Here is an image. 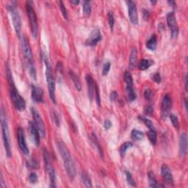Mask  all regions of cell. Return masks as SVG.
<instances>
[{
  "label": "cell",
  "mask_w": 188,
  "mask_h": 188,
  "mask_svg": "<svg viewBox=\"0 0 188 188\" xmlns=\"http://www.w3.org/2000/svg\"><path fill=\"white\" fill-rule=\"evenodd\" d=\"M168 3L170 5H173V6H175L176 5V2L174 1H168Z\"/></svg>",
  "instance_id": "53"
},
{
  "label": "cell",
  "mask_w": 188,
  "mask_h": 188,
  "mask_svg": "<svg viewBox=\"0 0 188 188\" xmlns=\"http://www.w3.org/2000/svg\"><path fill=\"white\" fill-rule=\"evenodd\" d=\"M151 61L149 60L143 59L139 63L138 68L141 70H144L147 69V68H149V66H151Z\"/></svg>",
  "instance_id": "29"
},
{
  "label": "cell",
  "mask_w": 188,
  "mask_h": 188,
  "mask_svg": "<svg viewBox=\"0 0 188 188\" xmlns=\"http://www.w3.org/2000/svg\"><path fill=\"white\" fill-rule=\"evenodd\" d=\"M184 83H185V90H187V76L185 75L184 76Z\"/></svg>",
  "instance_id": "51"
},
{
  "label": "cell",
  "mask_w": 188,
  "mask_h": 188,
  "mask_svg": "<svg viewBox=\"0 0 188 188\" xmlns=\"http://www.w3.org/2000/svg\"><path fill=\"white\" fill-rule=\"evenodd\" d=\"M57 147H58L60 156L62 157L67 174L70 180H73L76 176V167L69 150L68 149L67 146L63 143L62 141H59L57 143Z\"/></svg>",
  "instance_id": "2"
},
{
  "label": "cell",
  "mask_w": 188,
  "mask_h": 188,
  "mask_svg": "<svg viewBox=\"0 0 188 188\" xmlns=\"http://www.w3.org/2000/svg\"><path fill=\"white\" fill-rule=\"evenodd\" d=\"M169 117L173 126L176 128V129H179V122L178 117L176 115H174V114H171V115H169Z\"/></svg>",
  "instance_id": "35"
},
{
  "label": "cell",
  "mask_w": 188,
  "mask_h": 188,
  "mask_svg": "<svg viewBox=\"0 0 188 188\" xmlns=\"http://www.w3.org/2000/svg\"><path fill=\"white\" fill-rule=\"evenodd\" d=\"M8 10L10 13V16H11L12 21H13V24L15 31L16 32V34H17V35L20 36V34H21V17H20L19 10H18L17 8L16 7V5H14L13 4L9 5Z\"/></svg>",
  "instance_id": "7"
},
{
  "label": "cell",
  "mask_w": 188,
  "mask_h": 188,
  "mask_svg": "<svg viewBox=\"0 0 188 188\" xmlns=\"http://www.w3.org/2000/svg\"><path fill=\"white\" fill-rule=\"evenodd\" d=\"M31 111L32 117H33L34 124H35L36 127L38 129L41 136L44 137L45 135H46V128H45V124L42 118H41V115H40L39 112L36 109H35V108H32Z\"/></svg>",
  "instance_id": "8"
},
{
  "label": "cell",
  "mask_w": 188,
  "mask_h": 188,
  "mask_svg": "<svg viewBox=\"0 0 188 188\" xmlns=\"http://www.w3.org/2000/svg\"><path fill=\"white\" fill-rule=\"evenodd\" d=\"M29 179H30V182H31L32 184H35L37 183L38 182V176L37 174L35 173L32 172L29 176Z\"/></svg>",
  "instance_id": "42"
},
{
  "label": "cell",
  "mask_w": 188,
  "mask_h": 188,
  "mask_svg": "<svg viewBox=\"0 0 188 188\" xmlns=\"http://www.w3.org/2000/svg\"><path fill=\"white\" fill-rule=\"evenodd\" d=\"M151 2L152 3V4H155V3H156V2H155V1H154V2L153 1H151Z\"/></svg>",
  "instance_id": "54"
},
{
  "label": "cell",
  "mask_w": 188,
  "mask_h": 188,
  "mask_svg": "<svg viewBox=\"0 0 188 188\" xmlns=\"http://www.w3.org/2000/svg\"><path fill=\"white\" fill-rule=\"evenodd\" d=\"M85 79L88 85V96H89L90 100L92 101L93 99L94 93H95V83H94L93 79L92 76L90 74H86Z\"/></svg>",
  "instance_id": "19"
},
{
  "label": "cell",
  "mask_w": 188,
  "mask_h": 188,
  "mask_svg": "<svg viewBox=\"0 0 188 188\" xmlns=\"http://www.w3.org/2000/svg\"><path fill=\"white\" fill-rule=\"evenodd\" d=\"M118 97V93L115 90H113V91L111 92V93H110V101L111 102H113V101H115V99H117Z\"/></svg>",
  "instance_id": "46"
},
{
  "label": "cell",
  "mask_w": 188,
  "mask_h": 188,
  "mask_svg": "<svg viewBox=\"0 0 188 188\" xmlns=\"http://www.w3.org/2000/svg\"><path fill=\"white\" fill-rule=\"evenodd\" d=\"M126 177L128 183H129L130 185L132 186V187H135V186H136V182H135V180L134 179L132 175L131 174V173L126 171Z\"/></svg>",
  "instance_id": "36"
},
{
  "label": "cell",
  "mask_w": 188,
  "mask_h": 188,
  "mask_svg": "<svg viewBox=\"0 0 188 188\" xmlns=\"http://www.w3.org/2000/svg\"><path fill=\"white\" fill-rule=\"evenodd\" d=\"M124 80H125L126 85L133 86V79L130 72L129 71L125 72V74H124Z\"/></svg>",
  "instance_id": "34"
},
{
  "label": "cell",
  "mask_w": 188,
  "mask_h": 188,
  "mask_svg": "<svg viewBox=\"0 0 188 188\" xmlns=\"http://www.w3.org/2000/svg\"><path fill=\"white\" fill-rule=\"evenodd\" d=\"M143 18L145 20H147L148 19H149V10H146V9H143Z\"/></svg>",
  "instance_id": "49"
},
{
  "label": "cell",
  "mask_w": 188,
  "mask_h": 188,
  "mask_svg": "<svg viewBox=\"0 0 188 188\" xmlns=\"http://www.w3.org/2000/svg\"><path fill=\"white\" fill-rule=\"evenodd\" d=\"M29 129L30 131V135H31L32 140L34 144L36 146H38L40 145V135H41L34 122L30 121L29 123Z\"/></svg>",
  "instance_id": "16"
},
{
  "label": "cell",
  "mask_w": 188,
  "mask_h": 188,
  "mask_svg": "<svg viewBox=\"0 0 188 188\" xmlns=\"http://www.w3.org/2000/svg\"><path fill=\"white\" fill-rule=\"evenodd\" d=\"M31 96L33 102H43V90L38 86L32 85H31Z\"/></svg>",
  "instance_id": "15"
},
{
  "label": "cell",
  "mask_w": 188,
  "mask_h": 188,
  "mask_svg": "<svg viewBox=\"0 0 188 188\" xmlns=\"http://www.w3.org/2000/svg\"><path fill=\"white\" fill-rule=\"evenodd\" d=\"M139 119H140L141 121L143 122L144 124H145V125L147 126L149 129H154V124L152 121H151L150 119L144 116H139Z\"/></svg>",
  "instance_id": "33"
},
{
  "label": "cell",
  "mask_w": 188,
  "mask_h": 188,
  "mask_svg": "<svg viewBox=\"0 0 188 188\" xmlns=\"http://www.w3.org/2000/svg\"><path fill=\"white\" fill-rule=\"evenodd\" d=\"M95 93H96V99L97 104H98L99 107H101L100 93H99V89L97 84H95Z\"/></svg>",
  "instance_id": "40"
},
{
  "label": "cell",
  "mask_w": 188,
  "mask_h": 188,
  "mask_svg": "<svg viewBox=\"0 0 188 188\" xmlns=\"http://www.w3.org/2000/svg\"><path fill=\"white\" fill-rule=\"evenodd\" d=\"M21 46H22V52L24 56V58L26 59L27 62H30V61H33V57H32V51L31 46H30V43L27 38L26 36L24 35L22 37V41H21Z\"/></svg>",
  "instance_id": "11"
},
{
  "label": "cell",
  "mask_w": 188,
  "mask_h": 188,
  "mask_svg": "<svg viewBox=\"0 0 188 188\" xmlns=\"http://www.w3.org/2000/svg\"><path fill=\"white\" fill-rule=\"evenodd\" d=\"M102 40V34H101L100 30L98 28H96L92 30L90 32L89 37L87 39L86 43L87 45L90 46H94Z\"/></svg>",
  "instance_id": "12"
},
{
  "label": "cell",
  "mask_w": 188,
  "mask_h": 188,
  "mask_svg": "<svg viewBox=\"0 0 188 188\" xmlns=\"http://www.w3.org/2000/svg\"><path fill=\"white\" fill-rule=\"evenodd\" d=\"M132 146H133V144L132 142L124 143L121 146L120 150H119V152H120L121 156L122 157H124V156H125L126 151H127L128 149H131V148L132 147Z\"/></svg>",
  "instance_id": "27"
},
{
  "label": "cell",
  "mask_w": 188,
  "mask_h": 188,
  "mask_svg": "<svg viewBox=\"0 0 188 188\" xmlns=\"http://www.w3.org/2000/svg\"><path fill=\"white\" fill-rule=\"evenodd\" d=\"M27 166L29 168L32 169H37L39 166L38 162L35 160V159H31V160L27 161Z\"/></svg>",
  "instance_id": "38"
},
{
  "label": "cell",
  "mask_w": 188,
  "mask_h": 188,
  "mask_svg": "<svg viewBox=\"0 0 188 188\" xmlns=\"http://www.w3.org/2000/svg\"><path fill=\"white\" fill-rule=\"evenodd\" d=\"M153 79L154 81L155 82L157 83H160L161 82V77H160V74L159 73V72H157V73H155L154 74L153 76Z\"/></svg>",
  "instance_id": "45"
},
{
  "label": "cell",
  "mask_w": 188,
  "mask_h": 188,
  "mask_svg": "<svg viewBox=\"0 0 188 188\" xmlns=\"http://www.w3.org/2000/svg\"><path fill=\"white\" fill-rule=\"evenodd\" d=\"M137 58V49L135 47H133L132 49L131 54L129 56V67L131 68H132L134 66H135V63H136Z\"/></svg>",
  "instance_id": "24"
},
{
  "label": "cell",
  "mask_w": 188,
  "mask_h": 188,
  "mask_svg": "<svg viewBox=\"0 0 188 188\" xmlns=\"http://www.w3.org/2000/svg\"><path fill=\"white\" fill-rule=\"evenodd\" d=\"M148 178H149L150 187H164L163 185H161V184H158L156 177H155L154 174L153 172H149V174H148Z\"/></svg>",
  "instance_id": "23"
},
{
  "label": "cell",
  "mask_w": 188,
  "mask_h": 188,
  "mask_svg": "<svg viewBox=\"0 0 188 188\" xmlns=\"http://www.w3.org/2000/svg\"><path fill=\"white\" fill-rule=\"evenodd\" d=\"M69 75H70V77L72 79V81H73L74 84L77 90H78L79 91H80L81 88H82V85H81V82H80V80H79L78 76L74 72L71 70H69Z\"/></svg>",
  "instance_id": "22"
},
{
  "label": "cell",
  "mask_w": 188,
  "mask_h": 188,
  "mask_svg": "<svg viewBox=\"0 0 188 188\" xmlns=\"http://www.w3.org/2000/svg\"><path fill=\"white\" fill-rule=\"evenodd\" d=\"M167 23L171 32V36H172L173 38H176L179 34V27L177 26L176 16H175V13L173 11H171L168 13Z\"/></svg>",
  "instance_id": "9"
},
{
  "label": "cell",
  "mask_w": 188,
  "mask_h": 188,
  "mask_svg": "<svg viewBox=\"0 0 188 188\" xmlns=\"http://www.w3.org/2000/svg\"><path fill=\"white\" fill-rule=\"evenodd\" d=\"M5 69H6V76L8 79L9 87H10V96L11 101L16 110L19 111H23L26 108V102L24 98L20 95L19 91L16 89V87L14 84V80L13 78L12 72L10 70V66L8 63H5Z\"/></svg>",
  "instance_id": "1"
},
{
  "label": "cell",
  "mask_w": 188,
  "mask_h": 188,
  "mask_svg": "<svg viewBox=\"0 0 188 188\" xmlns=\"http://www.w3.org/2000/svg\"><path fill=\"white\" fill-rule=\"evenodd\" d=\"M112 126V122L110 120H106L104 121V127L105 129H109L110 127Z\"/></svg>",
  "instance_id": "48"
},
{
  "label": "cell",
  "mask_w": 188,
  "mask_h": 188,
  "mask_svg": "<svg viewBox=\"0 0 188 188\" xmlns=\"http://www.w3.org/2000/svg\"><path fill=\"white\" fill-rule=\"evenodd\" d=\"M152 113H153V108L151 106L149 105L145 108V113L146 115H151Z\"/></svg>",
  "instance_id": "47"
},
{
  "label": "cell",
  "mask_w": 188,
  "mask_h": 188,
  "mask_svg": "<svg viewBox=\"0 0 188 188\" xmlns=\"http://www.w3.org/2000/svg\"><path fill=\"white\" fill-rule=\"evenodd\" d=\"M131 137L134 140H141L143 139L144 133L137 129H133L131 132Z\"/></svg>",
  "instance_id": "26"
},
{
  "label": "cell",
  "mask_w": 188,
  "mask_h": 188,
  "mask_svg": "<svg viewBox=\"0 0 188 188\" xmlns=\"http://www.w3.org/2000/svg\"><path fill=\"white\" fill-rule=\"evenodd\" d=\"M161 173H162V176L163 177L164 180L168 184H171L173 183L172 173H171V169L169 168V167L167 164H162V167H161Z\"/></svg>",
  "instance_id": "18"
},
{
  "label": "cell",
  "mask_w": 188,
  "mask_h": 188,
  "mask_svg": "<svg viewBox=\"0 0 188 188\" xmlns=\"http://www.w3.org/2000/svg\"><path fill=\"white\" fill-rule=\"evenodd\" d=\"M126 94H127V98L129 102H134L136 99V94L134 90L133 86H126Z\"/></svg>",
  "instance_id": "25"
},
{
  "label": "cell",
  "mask_w": 188,
  "mask_h": 188,
  "mask_svg": "<svg viewBox=\"0 0 188 188\" xmlns=\"http://www.w3.org/2000/svg\"><path fill=\"white\" fill-rule=\"evenodd\" d=\"M171 106H172V100H171V96L168 93L165 94L164 96L163 99L162 101V116L163 118L167 117L168 115L170 110L171 109Z\"/></svg>",
  "instance_id": "14"
},
{
  "label": "cell",
  "mask_w": 188,
  "mask_h": 188,
  "mask_svg": "<svg viewBox=\"0 0 188 188\" xmlns=\"http://www.w3.org/2000/svg\"><path fill=\"white\" fill-rule=\"evenodd\" d=\"M44 63L46 65V79L47 85H48L49 93V97L52 102L54 104H56V96H55V80L54 78L53 73H52V68L50 65L49 61L47 57H44Z\"/></svg>",
  "instance_id": "4"
},
{
  "label": "cell",
  "mask_w": 188,
  "mask_h": 188,
  "mask_svg": "<svg viewBox=\"0 0 188 188\" xmlns=\"http://www.w3.org/2000/svg\"><path fill=\"white\" fill-rule=\"evenodd\" d=\"M59 6H60V11L61 13H62L63 17H64L66 19H68V13H67V10H66V7H65V5L64 4H63V2L62 1L59 2Z\"/></svg>",
  "instance_id": "39"
},
{
  "label": "cell",
  "mask_w": 188,
  "mask_h": 188,
  "mask_svg": "<svg viewBox=\"0 0 188 188\" xmlns=\"http://www.w3.org/2000/svg\"><path fill=\"white\" fill-rule=\"evenodd\" d=\"M83 12L86 16H89L91 13V5L89 1L83 2Z\"/></svg>",
  "instance_id": "30"
},
{
  "label": "cell",
  "mask_w": 188,
  "mask_h": 188,
  "mask_svg": "<svg viewBox=\"0 0 188 188\" xmlns=\"http://www.w3.org/2000/svg\"><path fill=\"white\" fill-rule=\"evenodd\" d=\"M0 184H1V187L2 188H5L7 187L6 186V184L5 183V181H4V179H3V176H1V179H0Z\"/></svg>",
  "instance_id": "50"
},
{
  "label": "cell",
  "mask_w": 188,
  "mask_h": 188,
  "mask_svg": "<svg viewBox=\"0 0 188 188\" xmlns=\"http://www.w3.org/2000/svg\"><path fill=\"white\" fill-rule=\"evenodd\" d=\"M18 135V141H19V148L21 149V151L24 154L27 155L29 154V149L27 147L26 143V138H25V135H24V131L22 128L19 127L18 129L17 132Z\"/></svg>",
  "instance_id": "13"
},
{
  "label": "cell",
  "mask_w": 188,
  "mask_h": 188,
  "mask_svg": "<svg viewBox=\"0 0 188 188\" xmlns=\"http://www.w3.org/2000/svg\"><path fill=\"white\" fill-rule=\"evenodd\" d=\"M148 137H149V139L150 140V142L153 144V145H155L157 143V132H155L154 129H149V132H148Z\"/></svg>",
  "instance_id": "32"
},
{
  "label": "cell",
  "mask_w": 188,
  "mask_h": 188,
  "mask_svg": "<svg viewBox=\"0 0 188 188\" xmlns=\"http://www.w3.org/2000/svg\"><path fill=\"white\" fill-rule=\"evenodd\" d=\"M43 160H44L45 168H46V171L49 173V176L50 182H51V184L50 187H55V181H56V174L55 169H54L53 165H52V158L50 156L49 153L47 151L46 149H43Z\"/></svg>",
  "instance_id": "6"
},
{
  "label": "cell",
  "mask_w": 188,
  "mask_h": 188,
  "mask_svg": "<svg viewBox=\"0 0 188 188\" xmlns=\"http://www.w3.org/2000/svg\"><path fill=\"white\" fill-rule=\"evenodd\" d=\"M52 120L54 121V122L55 123V124L57 126H60V119L58 118V115H57V114L55 113V111L52 112Z\"/></svg>",
  "instance_id": "44"
},
{
  "label": "cell",
  "mask_w": 188,
  "mask_h": 188,
  "mask_svg": "<svg viewBox=\"0 0 188 188\" xmlns=\"http://www.w3.org/2000/svg\"><path fill=\"white\" fill-rule=\"evenodd\" d=\"M26 9L27 16L30 21V28H31L32 35L33 38L37 37L38 35V19L37 16L35 12V10L33 8V5L31 1H27L26 3Z\"/></svg>",
  "instance_id": "5"
},
{
  "label": "cell",
  "mask_w": 188,
  "mask_h": 188,
  "mask_svg": "<svg viewBox=\"0 0 188 188\" xmlns=\"http://www.w3.org/2000/svg\"><path fill=\"white\" fill-rule=\"evenodd\" d=\"M110 67H111V64H110V62H107L104 64L102 68V74L104 76H105L109 73Z\"/></svg>",
  "instance_id": "41"
},
{
  "label": "cell",
  "mask_w": 188,
  "mask_h": 188,
  "mask_svg": "<svg viewBox=\"0 0 188 188\" xmlns=\"http://www.w3.org/2000/svg\"><path fill=\"white\" fill-rule=\"evenodd\" d=\"M144 96H145V98L146 100L150 101L152 98V91L149 89V88H146L144 92Z\"/></svg>",
  "instance_id": "43"
},
{
  "label": "cell",
  "mask_w": 188,
  "mask_h": 188,
  "mask_svg": "<svg viewBox=\"0 0 188 188\" xmlns=\"http://www.w3.org/2000/svg\"><path fill=\"white\" fill-rule=\"evenodd\" d=\"M27 67L29 74L31 76L32 78L36 80V79H37V71H36V68L33 61L27 62Z\"/></svg>",
  "instance_id": "21"
},
{
  "label": "cell",
  "mask_w": 188,
  "mask_h": 188,
  "mask_svg": "<svg viewBox=\"0 0 188 188\" xmlns=\"http://www.w3.org/2000/svg\"><path fill=\"white\" fill-rule=\"evenodd\" d=\"M128 6V13H129V17L130 21L133 24H138V13H137V9L136 4L135 2L129 1L126 2Z\"/></svg>",
  "instance_id": "10"
},
{
  "label": "cell",
  "mask_w": 188,
  "mask_h": 188,
  "mask_svg": "<svg viewBox=\"0 0 188 188\" xmlns=\"http://www.w3.org/2000/svg\"><path fill=\"white\" fill-rule=\"evenodd\" d=\"M91 141H92V143H93L94 146H96V149L99 150V154L102 155V157H103V151H102V147H101V146L99 145L98 139H97L96 136L95 134H93V133L91 135Z\"/></svg>",
  "instance_id": "31"
},
{
  "label": "cell",
  "mask_w": 188,
  "mask_h": 188,
  "mask_svg": "<svg viewBox=\"0 0 188 188\" xmlns=\"http://www.w3.org/2000/svg\"><path fill=\"white\" fill-rule=\"evenodd\" d=\"M1 126H2V138L4 141L5 149L6 151V154L8 157H11V148H10V134H9V128L8 124V120H7L6 114L5 113L4 110L2 108L1 113Z\"/></svg>",
  "instance_id": "3"
},
{
  "label": "cell",
  "mask_w": 188,
  "mask_h": 188,
  "mask_svg": "<svg viewBox=\"0 0 188 188\" xmlns=\"http://www.w3.org/2000/svg\"><path fill=\"white\" fill-rule=\"evenodd\" d=\"M81 179H82L83 184H85V186L86 187H93V185H92L91 179H90V177L88 175V173H85V172L82 173V175H81Z\"/></svg>",
  "instance_id": "28"
},
{
  "label": "cell",
  "mask_w": 188,
  "mask_h": 188,
  "mask_svg": "<svg viewBox=\"0 0 188 188\" xmlns=\"http://www.w3.org/2000/svg\"><path fill=\"white\" fill-rule=\"evenodd\" d=\"M70 2V4H72V5H77L79 3V0H71Z\"/></svg>",
  "instance_id": "52"
},
{
  "label": "cell",
  "mask_w": 188,
  "mask_h": 188,
  "mask_svg": "<svg viewBox=\"0 0 188 188\" xmlns=\"http://www.w3.org/2000/svg\"><path fill=\"white\" fill-rule=\"evenodd\" d=\"M187 153V136L186 133H182L179 138V155L184 157Z\"/></svg>",
  "instance_id": "17"
},
{
  "label": "cell",
  "mask_w": 188,
  "mask_h": 188,
  "mask_svg": "<svg viewBox=\"0 0 188 188\" xmlns=\"http://www.w3.org/2000/svg\"><path fill=\"white\" fill-rule=\"evenodd\" d=\"M108 22H109L110 27L111 29V30H113L114 28V24H115V19H114V14L112 11H110L108 13Z\"/></svg>",
  "instance_id": "37"
},
{
  "label": "cell",
  "mask_w": 188,
  "mask_h": 188,
  "mask_svg": "<svg viewBox=\"0 0 188 188\" xmlns=\"http://www.w3.org/2000/svg\"><path fill=\"white\" fill-rule=\"evenodd\" d=\"M157 38L156 35H152L146 42V47L151 51H154L157 49Z\"/></svg>",
  "instance_id": "20"
}]
</instances>
